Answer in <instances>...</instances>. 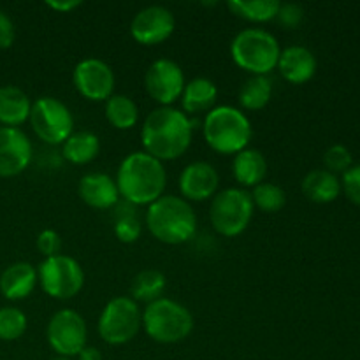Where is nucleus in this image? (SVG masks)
Masks as SVG:
<instances>
[{
    "label": "nucleus",
    "instance_id": "obj_19",
    "mask_svg": "<svg viewBox=\"0 0 360 360\" xmlns=\"http://www.w3.org/2000/svg\"><path fill=\"white\" fill-rule=\"evenodd\" d=\"M39 283L37 267L30 262H14L0 274V292L9 301L27 299Z\"/></svg>",
    "mask_w": 360,
    "mask_h": 360
},
{
    "label": "nucleus",
    "instance_id": "obj_38",
    "mask_svg": "<svg viewBox=\"0 0 360 360\" xmlns=\"http://www.w3.org/2000/svg\"><path fill=\"white\" fill-rule=\"evenodd\" d=\"M77 359L79 360H102V354L98 348L95 347H84L83 350L79 352V355H77Z\"/></svg>",
    "mask_w": 360,
    "mask_h": 360
},
{
    "label": "nucleus",
    "instance_id": "obj_25",
    "mask_svg": "<svg viewBox=\"0 0 360 360\" xmlns=\"http://www.w3.org/2000/svg\"><path fill=\"white\" fill-rule=\"evenodd\" d=\"M273 97V81L269 76H250L239 88V105L246 111H260Z\"/></svg>",
    "mask_w": 360,
    "mask_h": 360
},
{
    "label": "nucleus",
    "instance_id": "obj_22",
    "mask_svg": "<svg viewBox=\"0 0 360 360\" xmlns=\"http://www.w3.org/2000/svg\"><path fill=\"white\" fill-rule=\"evenodd\" d=\"M32 102L28 95L18 86L0 88V123L4 127H16L30 118Z\"/></svg>",
    "mask_w": 360,
    "mask_h": 360
},
{
    "label": "nucleus",
    "instance_id": "obj_35",
    "mask_svg": "<svg viewBox=\"0 0 360 360\" xmlns=\"http://www.w3.org/2000/svg\"><path fill=\"white\" fill-rule=\"evenodd\" d=\"M341 188L345 190L348 199L352 202L360 206V164L352 165L348 171L343 172V181H341Z\"/></svg>",
    "mask_w": 360,
    "mask_h": 360
},
{
    "label": "nucleus",
    "instance_id": "obj_36",
    "mask_svg": "<svg viewBox=\"0 0 360 360\" xmlns=\"http://www.w3.org/2000/svg\"><path fill=\"white\" fill-rule=\"evenodd\" d=\"M14 37H16V28H14L13 20L9 18V14L0 11V49L11 48Z\"/></svg>",
    "mask_w": 360,
    "mask_h": 360
},
{
    "label": "nucleus",
    "instance_id": "obj_1",
    "mask_svg": "<svg viewBox=\"0 0 360 360\" xmlns=\"http://www.w3.org/2000/svg\"><path fill=\"white\" fill-rule=\"evenodd\" d=\"M193 123L179 109L172 108H157L146 116L141 129V141H143L144 151L162 164L169 160H176L192 144Z\"/></svg>",
    "mask_w": 360,
    "mask_h": 360
},
{
    "label": "nucleus",
    "instance_id": "obj_13",
    "mask_svg": "<svg viewBox=\"0 0 360 360\" xmlns=\"http://www.w3.org/2000/svg\"><path fill=\"white\" fill-rule=\"evenodd\" d=\"M72 83L77 94L94 102H105L115 91V72L111 65L101 58H84L77 62L72 72Z\"/></svg>",
    "mask_w": 360,
    "mask_h": 360
},
{
    "label": "nucleus",
    "instance_id": "obj_32",
    "mask_svg": "<svg viewBox=\"0 0 360 360\" xmlns=\"http://www.w3.org/2000/svg\"><path fill=\"white\" fill-rule=\"evenodd\" d=\"M323 164H326L327 171L334 172H345L352 167V153L347 146L343 144H334L329 150L323 153Z\"/></svg>",
    "mask_w": 360,
    "mask_h": 360
},
{
    "label": "nucleus",
    "instance_id": "obj_29",
    "mask_svg": "<svg viewBox=\"0 0 360 360\" xmlns=\"http://www.w3.org/2000/svg\"><path fill=\"white\" fill-rule=\"evenodd\" d=\"M116 221H115V236L123 245H132L141 238V221L137 218L136 206L127 200L116 204Z\"/></svg>",
    "mask_w": 360,
    "mask_h": 360
},
{
    "label": "nucleus",
    "instance_id": "obj_12",
    "mask_svg": "<svg viewBox=\"0 0 360 360\" xmlns=\"http://www.w3.org/2000/svg\"><path fill=\"white\" fill-rule=\"evenodd\" d=\"M185 84L183 69L171 58L155 60L144 74V88L148 95L162 108H169L181 98Z\"/></svg>",
    "mask_w": 360,
    "mask_h": 360
},
{
    "label": "nucleus",
    "instance_id": "obj_34",
    "mask_svg": "<svg viewBox=\"0 0 360 360\" xmlns=\"http://www.w3.org/2000/svg\"><path fill=\"white\" fill-rule=\"evenodd\" d=\"M37 250L46 257V259L60 255V250H62V238H60L58 232L53 231V229H44L42 232H39Z\"/></svg>",
    "mask_w": 360,
    "mask_h": 360
},
{
    "label": "nucleus",
    "instance_id": "obj_26",
    "mask_svg": "<svg viewBox=\"0 0 360 360\" xmlns=\"http://www.w3.org/2000/svg\"><path fill=\"white\" fill-rule=\"evenodd\" d=\"M105 118L115 129L130 130L137 125L139 108L129 95L112 94L105 101Z\"/></svg>",
    "mask_w": 360,
    "mask_h": 360
},
{
    "label": "nucleus",
    "instance_id": "obj_5",
    "mask_svg": "<svg viewBox=\"0 0 360 360\" xmlns=\"http://www.w3.org/2000/svg\"><path fill=\"white\" fill-rule=\"evenodd\" d=\"M143 329L155 343H181L192 334L193 315L181 302L160 297L143 309Z\"/></svg>",
    "mask_w": 360,
    "mask_h": 360
},
{
    "label": "nucleus",
    "instance_id": "obj_7",
    "mask_svg": "<svg viewBox=\"0 0 360 360\" xmlns=\"http://www.w3.org/2000/svg\"><path fill=\"white\" fill-rule=\"evenodd\" d=\"M252 195L245 188H225L213 197L210 220L214 231L224 238H236L248 229L253 218Z\"/></svg>",
    "mask_w": 360,
    "mask_h": 360
},
{
    "label": "nucleus",
    "instance_id": "obj_4",
    "mask_svg": "<svg viewBox=\"0 0 360 360\" xmlns=\"http://www.w3.org/2000/svg\"><path fill=\"white\" fill-rule=\"evenodd\" d=\"M204 139L207 146L221 155H238L248 148L252 139V123L241 109L234 105H218L204 118Z\"/></svg>",
    "mask_w": 360,
    "mask_h": 360
},
{
    "label": "nucleus",
    "instance_id": "obj_3",
    "mask_svg": "<svg viewBox=\"0 0 360 360\" xmlns=\"http://www.w3.org/2000/svg\"><path fill=\"white\" fill-rule=\"evenodd\" d=\"M146 225L155 239L165 245H183L195 236L197 217L188 200L162 195L148 206Z\"/></svg>",
    "mask_w": 360,
    "mask_h": 360
},
{
    "label": "nucleus",
    "instance_id": "obj_6",
    "mask_svg": "<svg viewBox=\"0 0 360 360\" xmlns=\"http://www.w3.org/2000/svg\"><path fill=\"white\" fill-rule=\"evenodd\" d=\"M280 42L264 28H246L231 42V56L238 67L252 76H269L278 67Z\"/></svg>",
    "mask_w": 360,
    "mask_h": 360
},
{
    "label": "nucleus",
    "instance_id": "obj_17",
    "mask_svg": "<svg viewBox=\"0 0 360 360\" xmlns=\"http://www.w3.org/2000/svg\"><path fill=\"white\" fill-rule=\"evenodd\" d=\"M77 193L86 206L94 210H111L120 202L116 181L104 172H90L79 179Z\"/></svg>",
    "mask_w": 360,
    "mask_h": 360
},
{
    "label": "nucleus",
    "instance_id": "obj_31",
    "mask_svg": "<svg viewBox=\"0 0 360 360\" xmlns=\"http://www.w3.org/2000/svg\"><path fill=\"white\" fill-rule=\"evenodd\" d=\"M28 326V319L20 308L6 306L0 308V340L16 341L25 334Z\"/></svg>",
    "mask_w": 360,
    "mask_h": 360
},
{
    "label": "nucleus",
    "instance_id": "obj_33",
    "mask_svg": "<svg viewBox=\"0 0 360 360\" xmlns=\"http://www.w3.org/2000/svg\"><path fill=\"white\" fill-rule=\"evenodd\" d=\"M276 20L281 27L297 28L299 25L302 23V20H304V9H302L299 4H294V2L281 4L280 9H278Z\"/></svg>",
    "mask_w": 360,
    "mask_h": 360
},
{
    "label": "nucleus",
    "instance_id": "obj_18",
    "mask_svg": "<svg viewBox=\"0 0 360 360\" xmlns=\"http://www.w3.org/2000/svg\"><path fill=\"white\" fill-rule=\"evenodd\" d=\"M278 70L288 83L304 84L315 76L316 58L304 46H288V48L281 49Z\"/></svg>",
    "mask_w": 360,
    "mask_h": 360
},
{
    "label": "nucleus",
    "instance_id": "obj_28",
    "mask_svg": "<svg viewBox=\"0 0 360 360\" xmlns=\"http://www.w3.org/2000/svg\"><path fill=\"white\" fill-rule=\"evenodd\" d=\"M281 2L278 0H231L227 7L232 14L252 23H267L276 20Z\"/></svg>",
    "mask_w": 360,
    "mask_h": 360
},
{
    "label": "nucleus",
    "instance_id": "obj_11",
    "mask_svg": "<svg viewBox=\"0 0 360 360\" xmlns=\"http://www.w3.org/2000/svg\"><path fill=\"white\" fill-rule=\"evenodd\" d=\"M46 340L58 357H77L79 352L86 347V322L74 309H60L49 319Z\"/></svg>",
    "mask_w": 360,
    "mask_h": 360
},
{
    "label": "nucleus",
    "instance_id": "obj_27",
    "mask_svg": "<svg viewBox=\"0 0 360 360\" xmlns=\"http://www.w3.org/2000/svg\"><path fill=\"white\" fill-rule=\"evenodd\" d=\"M165 274L160 273L158 269H144L141 273H137V276L132 280L130 285V294L136 302H150L157 301L162 297L165 290Z\"/></svg>",
    "mask_w": 360,
    "mask_h": 360
},
{
    "label": "nucleus",
    "instance_id": "obj_21",
    "mask_svg": "<svg viewBox=\"0 0 360 360\" xmlns=\"http://www.w3.org/2000/svg\"><path fill=\"white\" fill-rule=\"evenodd\" d=\"M218 98V88L207 77H193L185 84L181 94V108L185 115L210 112Z\"/></svg>",
    "mask_w": 360,
    "mask_h": 360
},
{
    "label": "nucleus",
    "instance_id": "obj_8",
    "mask_svg": "<svg viewBox=\"0 0 360 360\" xmlns=\"http://www.w3.org/2000/svg\"><path fill=\"white\" fill-rule=\"evenodd\" d=\"M143 327V311L132 297L111 299L98 316V336L111 347L130 343Z\"/></svg>",
    "mask_w": 360,
    "mask_h": 360
},
{
    "label": "nucleus",
    "instance_id": "obj_39",
    "mask_svg": "<svg viewBox=\"0 0 360 360\" xmlns=\"http://www.w3.org/2000/svg\"><path fill=\"white\" fill-rule=\"evenodd\" d=\"M51 360H72V359H69V357H55V359H51Z\"/></svg>",
    "mask_w": 360,
    "mask_h": 360
},
{
    "label": "nucleus",
    "instance_id": "obj_23",
    "mask_svg": "<svg viewBox=\"0 0 360 360\" xmlns=\"http://www.w3.org/2000/svg\"><path fill=\"white\" fill-rule=\"evenodd\" d=\"M302 193L309 200L319 204L333 202L341 193V181L336 174H333L327 169H315L308 172L301 183Z\"/></svg>",
    "mask_w": 360,
    "mask_h": 360
},
{
    "label": "nucleus",
    "instance_id": "obj_10",
    "mask_svg": "<svg viewBox=\"0 0 360 360\" xmlns=\"http://www.w3.org/2000/svg\"><path fill=\"white\" fill-rule=\"evenodd\" d=\"M30 122L35 136L46 144H63L74 132V116L67 104L55 97H41L32 104Z\"/></svg>",
    "mask_w": 360,
    "mask_h": 360
},
{
    "label": "nucleus",
    "instance_id": "obj_15",
    "mask_svg": "<svg viewBox=\"0 0 360 360\" xmlns=\"http://www.w3.org/2000/svg\"><path fill=\"white\" fill-rule=\"evenodd\" d=\"M32 143L23 130L0 127V178L21 174L32 162Z\"/></svg>",
    "mask_w": 360,
    "mask_h": 360
},
{
    "label": "nucleus",
    "instance_id": "obj_14",
    "mask_svg": "<svg viewBox=\"0 0 360 360\" xmlns=\"http://www.w3.org/2000/svg\"><path fill=\"white\" fill-rule=\"evenodd\" d=\"M176 28V18L164 6H148L141 9L130 23V35L137 44L157 46L167 41Z\"/></svg>",
    "mask_w": 360,
    "mask_h": 360
},
{
    "label": "nucleus",
    "instance_id": "obj_24",
    "mask_svg": "<svg viewBox=\"0 0 360 360\" xmlns=\"http://www.w3.org/2000/svg\"><path fill=\"white\" fill-rule=\"evenodd\" d=\"M62 153L63 158L70 164L86 165L101 153V139L97 134L88 132V130L72 132V136L62 144Z\"/></svg>",
    "mask_w": 360,
    "mask_h": 360
},
{
    "label": "nucleus",
    "instance_id": "obj_37",
    "mask_svg": "<svg viewBox=\"0 0 360 360\" xmlns=\"http://www.w3.org/2000/svg\"><path fill=\"white\" fill-rule=\"evenodd\" d=\"M46 6L56 13H70V11L83 6V2L81 0H49V2H46Z\"/></svg>",
    "mask_w": 360,
    "mask_h": 360
},
{
    "label": "nucleus",
    "instance_id": "obj_9",
    "mask_svg": "<svg viewBox=\"0 0 360 360\" xmlns=\"http://www.w3.org/2000/svg\"><path fill=\"white\" fill-rule=\"evenodd\" d=\"M37 278L42 292L58 301L76 297L84 287V271L81 264L62 253L42 260L37 267Z\"/></svg>",
    "mask_w": 360,
    "mask_h": 360
},
{
    "label": "nucleus",
    "instance_id": "obj_30",
    "mask_svg": "<svg viewBox=\"0 0 360 360\" xmlns=\"http://www.w3.org/2000/svg\"><path fill=\"white\" fill-rule=\"evenodd\" d=\"M250 195H252L253 206L259 207L264 213H278L287 204V193L274 183H260L252 190Z\"/></svg>",
    "mask_w": 360,
    "mask_h": 360
},
{
    "label": "nucleus",
    "instance_id": "obj_20",
    "mask_svg": "<svg viewBox=\"0 0 360 360\" xmlns=\"http://www.w3.org/2000/svg\"><path fill=\"white\" fill-rule=\"evenodd\" d=\"M232 174L236 181L245 188H255L257 185L264 183L267 174V160L262 151L255 148L239 151L232 162Z\"/></svg>",
    "mask_w": 360,
    "mask_h": 360
},
{
    "label": "nucleus",
    "instance_id": "obj_16",
    "mask_svg": "<svg viewBox=\"0 0 360 360\" xmlns=\"http://www.w3.org/2000/svg\"><path fill=\"white\" fill-rule=\"evenodd\" d=\"M218 185H220V176L210 162H192L179 174V192L188 202L213 199L218 193Z\"/></svg>",
    "mask_w": 360,
    "mask_h": 360
},
{
    "label": "nucleus",
    "instance_id": "obj_2",
    "mask_svg": "<svg viewBox=\"0 0 360 360\" xmlns=\"http://www.w3.org/2000/svg\"><path fill=\"white\" fill-rule=\"evenodd\" d=\"M115 181L123 200L136 207L150 206L164 195L167 172L164 164L146 151H134L123 158Z\"/></svg>",
    "mask_w": 360,
    "mask_h": 360
}]
</instances>
